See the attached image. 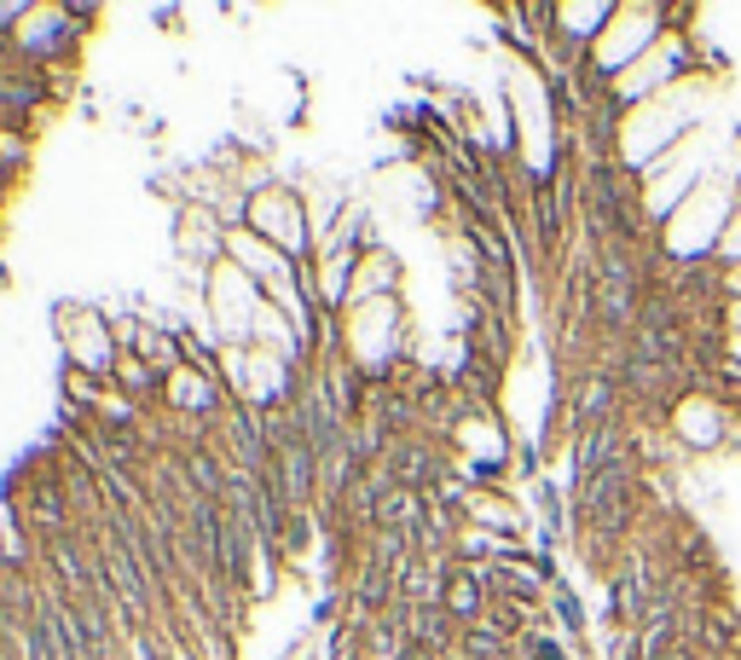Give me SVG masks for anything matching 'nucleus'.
<instances>
[{
    "label": "nucleus",
    "instance_id": "a211bd4d",
    "mask_svg": "<svg viewBox=\"0 0 741 660\" xmlns=\"http://www.w3.org/2000/svg\"><path fill=\"white\" fill-rule=\"evenodd\" d=\"M146 348H151V365H157V371H174L180 348H174L169 337H157V330H146Z\"/></svg>",
    "mask_w": 741,
    "mask_h": 660
},
{
    "label": "nucleus",
    "instance_id": "39448f33",
    "mask_svg": "<svg viewBox=\"0 0 741 660\" xmlns=\"http://www.w3.org/2000/svg\"><path fill=\"white\" fill-rule=\"evenodd\" d=\"M24 522L41 527V533H65L70 527V504H65V487L53 476H41L24 487Z\"/></svg>",
    "mask_w": 741,
    "mask_h": 660
},
{
    "label": "nucleus",
    "instance_id": "9d476101",
    "mask_svg": "<svg viewBox=\"0 0 741 660\" xmlns=\"http://www.w3.org/2000/svg\"><path fill=\"white\" fill-rule=\"evenodd\" d=\"M406 626H411V644H418V649H429V655L452 644V614H446L441 603L411 608V614H406Z\"/></svg>",
    "mask_w": 741,
    "mask_h": 660
},
{
    "label": "nucleus",
    "instance_id": "6ab92c4d",
    "mask_svg": "<svg viewBox=\"0 0 741 660\" xmlns=\"http://www.w3.org/2000/svg\"><path fill=\"white\" fill-rule=\"evenodd\" d=\"M0 162H7V169L24 162V134H18V128H0Z\"/></svg>",
    "mask_w": 741,
    "mask_h": 660
},
{
    "label": "nucleus",
    "instance_id": "6e6552de",
    "mask_svg": "<svg viewBox=\"0 0 741 660\" xmlns=\"http://www.w3.org/2000/svg\"><path fill=\"white\" fill-rule=\"evenodd\" d=\"M614 395H620V383H614V377H591L580 388V400H573V423H580L585 435H591V429H603L608 411H614Z\"/></svg>",
    "mask_w": 741,
    "mask_h": 660
},
{
    "label": "nucleus",
    "instance_id": "7ed1b4c3",
    "mask_svg": "<svg viewBox=\"0 0 741 660\" xmlns=\"http://www.w3.org/2000/svg\"><path fill=\"white\" fill-rule=\"evenodd\" d=\"M250 226H255L261 238H273L278 250H290V255L307 250V226H301V209H296L290 192H261L250 203Z\"/></svg>",
    "mask_w": 741,
    "mask_h": 660
},
{
    "label": "nucleus",
    "instance_id": "9b49d317",
    "mask_svg": "<svg viewBox=\"0 0 741 660\" xmlns=\"http://www.w3.org/2000/svg\"><path fill=\"white\" fill-rule=\"evenodd\" d=\"M365 660H411V626L406 621H377L365 631Z\"/></svg>",
    "mask_w": 741,
    "mask_h": 660
},
{
    "label": "nucleus",
    "instance_id": "423d86ee",
    "mask_svg": "<svg viewBox=\"0 0 741 660\" xmlns=\"http://www.w3.org/2000/svg\"><path fill=\"white\" fill-rule=\"evenodd\" d=\"M441 608L452 614V621H481L487 614V580L476 568H452L446 591H441Z\"/></svg>",
    "mask_w": 741,
    "mask_h": 660
},
{
    "label": "nucleus",
    "instance_id": "1a4fd4ad",
    "mask_svg": "<svg viewBox=\"0 0 741 660\" xmlns=\"http://www.w3.org/2000/svg\"><path fill=\"white\" fill-rule=\"evenodd\" d=\"M70 24H76L70 12H30V18H24V47H30V53H58V47L76 35Z\"/></svg>",
    "mask_w": 741,
    "mask_h": 660
},
{
    "label": "nucleus",
    "instance_id": "4468645a",
    "mask_svg": "<svg viewBox=\"0 0 741 660\" xmlns=\"http://www.w3.org/2000/svg\"><path fill=\"white\" fill-rule=\"evenodd\" d=\"M116 383L128 388V395H146V388L157 383V365H151V360H128V354H116Z\"/></svg>",
    "mask_w": 741,
    "mask_h": 660
},
{
    "label": "nucleus",
    "instance_id": "2eb2a0df",
    "mask_svg": "<svg viewBox=\"0 0 741 660\" xmlns=\"http://www.w3.org/2000/svg\"><path fill=\"white\" fill-rule=\"evenodd\" d=\"M185 476L197 481L203 499H226V476H220V469H215L209 458H203V452H197V458H185Z\"/></svg>",
    "mask_w": 741,
    "mask_h": 660
},
{
    "label": "nucleus",
    "instance_id": "ddd939ff",
    "mask_svg": "<svg viewBox=\"0 0 741 660\" xmlns=\"http://www.w3.org/2000/svg\"><path fill=\"white\" fill-rule=\"evenodd\" d=\"M41 105V81H18V76H0V116H24Z\"/></svg>",
    "mask_w": 741,
    "mask_h": 660
},
{
    "label": "nucleus",
    "instance_id": "0eeeda50",
    "mask_svg": "<svg viewBox=\"0 0 741 660\" xmlns=\"http://www.w3.org/2000/svg\"><path fill=\"white\" fill-rule=\"evenodd\" d=\"M388 481L423 492L429 481H435V458H429V446H418V441H395V446H388Z\"/></svg>",
    "mask_w": 741,
    "mask_h": 660
},
{
    "label": "nucleus",
    "instance_id": "f03ea898",
    "mask_svg": "<svg viewBox=\"0 0 741 660\" xmlns=\"http://www.w3.org/2000/svg\"><path fill=\"white\" fill-rule=\"evenodd\" d=\"M643 291H637V261L620 250V243H608L603 255H596V314H603L608 330H626L637 325L643 314Z\"/></svg>",
    "mask_w": 741,
    "mask_h": 660
},
{
    "label": "nucleus",
    "instance_id": "20e7f679",
    "mask_svg": "<svg viewBox=\"0 0 741 660\" xmlns=\"http://www.w3.org/2000/svg\"><path fill=\"white\" fill-rule=\"evenodd\" d=\"M371 522H377L383 533H400V539H411V533H423V522H429L423 492L383 481V487H377V510H371Z\"/></svg>",
    "mask_w": 741,
    "mask_h": 660
},
{
    "label": "nucleus",
    "instance_id": "f8f14e48",
    "mask_svg": "<svg viewBox=\"0 0 741 660\" xmlns=\"http://www.w3.org/2000/svg\"><path fill=\"white\" fill-rule=\"evenodd\" d=\"M169 400L180 406V411H209L215 406V383L203 377V371H169Z\"/></svg>",
    "mask_w": 741,
    "mask_h": 660
},
{
    "label": "nucleus",
    "instance_id": "dca6fc26",
    "mask_svg": "<svg viewBox=\"0 0 741 660\" xmlns=\"http://www.w3.org/2000/svg\"><path fill=\"white\" fill-rule=\"evenodd\" d=\"M58 487H65L76 504L99 510V492H93V476H88V464H76V458H70V464H65V481H58Z\"/></svg>",
    "mask_w": 741,
    "mask_h": 660
},
{
    "label": "nucleus",
    "instance_id": "f257e3e1",
    "mask_svg": "<svg viewBox=\"0 0 741 660\" xmlns=\"http://www.w3.org/2000/svg\"><path fill=\"white\" fill-rule=\"evenodd\" d=\"M631 481H637L631 452H620L608 469H596V476L580 487V510H585V522L603 533V539L626 533V522H631Z\"/></svg>",
    "mask_w": 741,
    "mask_h": 660
},
{
    "label": "nucleus",
    "instance_id": "aec40b11",
    "mask_svg": "<svg viewBox=\"0 0 741 660\" xmlns=\"http://www.w3.org/2000/svg\"><path fill=\"white\" fill-rule=\"evenodd\" d=\"M0 185H7V162H0Z\"/></svg>",
    "mask_w": 741,
    "mask_h": 660
},
{
    "label": "nucleus",
    "instance_id": "f3484780",
    "mask_svg": "<svg viewBox=\"0 0 741 660\" xmlns=\"http://www.w3.org/2000/svg\"><path fill=\"white\" fill-rule=\"evenodd\" d=\"M65 395H70V406H99V383L81 365H70L65 371Z\"/></svg>",
    "mask_w": 741,
    "mask_h": 660
}]
</instances>
